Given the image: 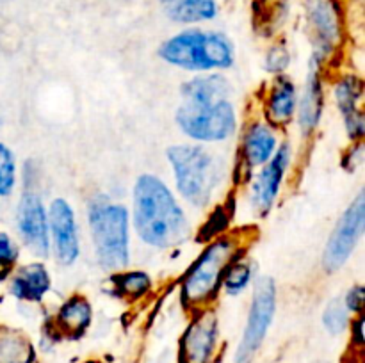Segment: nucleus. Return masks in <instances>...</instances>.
<instances>
[{"instance_id": "b1692460", "label": "nucleus", "mask_w": 365, "mask_h": 363, "mask_svg": "<svg viewBox=\"0 0 365 363\" xmlns=\"http://www.w3.org/2000/svg\"><path fill=\"white\" fill-rule=\"evenodd\" d=\"M114 294L127 301H138L148 294L153 287V280L146 270L125 269L113 274Z\"/></svg>"}, {"instance_id": "9d476101", "label": "nucleus", "mask_w": 365, "mask_h": 363, "mask_svg": "<svg viewBox=\"0 0 365 363\" xmlns=\"http://www.w3.org/2000/svg\"><path fill=\"white\" fill-rule=\"evenodd\" d=\"M365 231V194L360 191L353 198L348 209L342 212L339 221L335 223L327 246H324L323 263L327 273H337L349 262L355 253L356 246L362 241Z\"/></svg>"}, {"instance_id": "aec40b11", "label": "nucleus", "mask_w": 365, "mask_h": 363, "mask_svg": "<svg viewBox=\"0 0 365 363\" xmlns=\"http://www.w3.org/2000/svg\"><path fill=\"white\" fill-rule=\"evenodd\" d=\"M163 13L180 25L210 21L220 13L217 0H159Z\"/></svg>"}, {"instance_id": "9b49d317", "label": "nucleus", "mask_w": 365, "mask_h": 363, "mask_svg": "<svg viewBox=\"0 0 365 363\" xmlns=\"http://www.w3.org/2000/svg\"><path fill=\"white\" fill-rule=\"evenodd\" d=\"M292 162V146L291 142L284 141L278 146L277 153L271 157L269 162L264 164L246 182L248 185V205L255 216L264 217L271 212V209L277 203L280 196L282 185H284L285 177L291 169Z\"/></svg>"}, {"instance_id": "7ed1b4c3", "label": "nucleus", "mask_w": 365, "mask_h": 363, "mask_svg": "<svg viewBox=\"0 0 365 363\" xmlns=\"http://www.w3.org/2000/svg\"><path fill=\"white\" fill-rule=\"evenodd\" d=\"M175 180V194L189 206L207 210L217 201L230 178L225 159L205 144L178 142L166 149Z\"/></svg>"}, {"instance_id": "dca6fc26", "label": "nucleus", "mask_w": 365, "mask_h": 363, "mask_svg": "<svg viewBox=\"0 0 365 363\" xmlns=\"http://www.w3.org/2000/svg\"><path fill=\"white\" fill-rule=\"evenodd\" d=\"M331 96L344 121V130L349 142L364 141L365 114H364V82L355 73H344L335 78L331 85Z\"/></svg>"}, {"instance_id": "6ab92c4d", "label": "nucleus", "mask_w": 365, "mask_h": 363, "mask_svg": "<svg viewBox=\"0 0 365 363\" xmlns=\"http://www.w3.org/2000/svg\"><path fill=\"white\" fill-rule=\"evenodd\" d=\"M52 290V276L43 262H31L11 270L9 294L21 302H41Z\"/></svg>"}, {"instance_id": "f8f14e48", "label": "nucleus", "mask_w": 365, "mask_h": 363, "mask_svg": "<svg viewBox=\"0 0 365 363\" xmlns=\"http://www.w3.org/2000/svg\"><path fill=\"white\" fill-rule=\"evenodd\" d=\"M220 319L212 306L196 310L178 344V363H214L220 354Z\"/></svg>"}, {"instance_id": "4be33fe9", "label": "nucleus", "mask_w": 365, "mask_h": 363, "mask_svg": "<svg viewBox=\"0 0 365 363\" xmlns=\"http://www.w3.org/2000/svg\"><path fill=\"white\" fill-rule=\"evenodd\" d=\"M289 16V0H255L253 20L262 36H273L284 27Z\"/></svg>"}, {"instance_id": "5701e85b", "label": "nucleus", "mask_w": 365, "mask_h": 363, "mask_svg": "<svg viewBox=\"0 0 365 363\" xmlns=\"http://www.w3.org/2000/svg\"><path fill=\"white\" fill-rule=\"evenodd\" d=\"M253 280H255V263L246 253H242L225 270L221 292H225L230 298H237L242 292L248 290Z\"/></svg>"}, {"instance_id": "1a4fd4ad", "label": "nucleus", "mask_w": 365, "mask_h": 363, "mask_svg": "<svg viewBox=\"0 0 365 363\" xmlns=\"http://www.w3.org/2000/svg\"><path fill=\"white\" fill-rule=\"evenodd\" d=\"M277 283L273 278L262 276L255 281L252 302H250L248 315L242 327L241 340L234 352L232 363H255L271 326L277 315Z\"/></svg>"}, {"instance_id": "c756f323", "label": "nucleus", "mask_w": 365, "mask_h": 363, "mask_svg": "<svg viewBox=\"0 0 365 363\" xmlns=\"http://www.w3.org/2000/svg\"><path fill=\"white\" fill-rule=\"evenodd\" d=\"M365 148L364 141L351 142L349 148L346 149L344 157H342V166H344L346 171H356L359 167H362L364 159H365Z\"/></svg>"}, {"instance_id": "412c9836", "label": "nucleus", "mask_w": 365, "mask_h": 363, "mask_svg": "<svg viewBox=\"0 0 365 363\" xmlns=\"http://www.w3.org/2000/svg\"><path fill=\"white\" fill-rule=\"evenodd\" d=\"M0 363H39L38 349L27 335L0 327Z\"/></svg>"}, {"instance_id": "2eb2a0df", "label": "nucleus", "mask_w": 365, "mask_h": 363, "mask_svg": "<svg viewBox=\"0 0 365 363\" xmlns=\"http://www.w3.org/2000/svg\"><path fill=\"white\" fill-rule=\"evenodd\" d=\"M324 70L327 66L323 63L310 57L305 82H303L302 91H298V109H296L298 128L303 139L312 137L323 120L324 102H327Z\"/></svg>"}, {"instance_id": "bb28decb", "label": "nucleus", "mask_w": 365, "mask_h": 363, "mask_svg": "<svg viewBox=\"0 0 365 363\" xmlns=\"http://www.w3.org/2000/svg\"><path fill=\"white\" fill-rule=\"evenodd\" d=\"M291 50H289L287 43L277 41L267 48L266 59H264V70L269 71L271 75H285L287 68L291 66Z\"/></svg>"}, {"instance_id": "39448f33", "label": "nucleus", "mask_w": 365, "mask_h": 363, "mask_svg": "<svg viewBox=\"0 0 365 363\" xmlns=\"http://www.w3.org/2000/svg\"><path fill=\"white\" fill-rule=\"evenodd\" d=\"M157 53L170 66L195 75L230 70L235 63V46L227 34L198 27L170 36Z\"/></svg>"}, {"instance_id": "c85d7f7f", "label": "nucleus", "mask_w": 365, "mask_h": 363, "mask_svg": "<svg viewBox=\"0 0 365 363\" xmlns=\"http://www.w3.org/2000/svg\"><path fill=\"white\" fill-rule=\"evenodd\" d=\"M342 301H344L346 308H348V312L351 313L353 317L362 315L364 305H365V288H364V285L356 283V285H353V287H349L348 290H346V294L342 295Z\"/></svg>"}, {"instance_id": "0eeeda50", "label": "nucleus", "mask_w": 365, "mask_h": 363, "mask_svg": "<svg viewBox=\"0 0 365 363\" xmlns=\"http://www.w3.org/2000/svg\"><path fill=\"white\" fill-rule=\"evenodd\" d=\"M38 184V169L27 160L24 167V187L14 210V228L25 249L38 258H46L50 255L48 209Z\"/></svg>"}, {"instance_id": "a211bd4d", "label": "nucleus", "mask_w": 365, "mask_h": 363, "mask_svg": "<svg viewBox=\"0 0 365 363\" xmlns=\"http://www.w3.org/2000/svg\"><path fill=\"white\" fill-rule=\"evenodd\" d=\"M93 324V306L82 294H73L61 302L53 315L52 330L61 340H81Z\"/></svg>"}, {"instance_id": "a878e982", "label": "nucleus", "mask_w": 365, "mask_h": 363, "mask_svg": "<svg viewBox=\"0 0 365 363\" xmlns=\"http://www.w3.org/2000/svg\"><path fill=\"white\" fill-rule=\"evenodd\" d=\"M351 319L353 315L348 312L341 295V298H334L328 302L323 312V317H321V322H323V327L327 330L328 335L339 337V335L348 331Z\"/></svg>"}, {"instance_id": "f257e3e1", "label": "nucleus", "mask_w": 365, "mask_h": 363, "mask_svg": "<svg viewBox=\"0 0 365 363\" xmlns=\"http://www.w3.org/2000/svg\"><path fill=\"white\" fill-rule=\"evenodd\" d=\"M175 123L196 144H220L234 137L239 116L228 78L217 71L195 75L185 80L180 85Z\"/></svg>"}, {"instance_id": "f03ea898", "label": "nucleus", "mask_w": 365, "mask_h": 363, "mask_svg": "<svg viewBox=\"0 0 365 363\" xmlns=\"http://www.w3.org/2000/svg\"><path fill=\"white\" fill-rule=\"evenodd\" d=\"M130 224L139 241L153 249L178 248L192 235V224L178 196L153 173L135 178Z\"/></svg>"}, {"instance_id": "ddd939ff", "label": "nucleus", "mask_w": 365, "mask_h": 363, "mask_svg": "<svg viewBox=\"0 0 365 363\" xmlns=\"http://www.w3.org/2000/svg\"><path fill=\"white\" fill-rule=\"evenodd\" d=\"M46 209H48L50 251H53V256L61 265L71 267L81 258L82 251L77 214L71 203L61 196L53 198Z\"/></svg>"}, {"instance_id": "423d86ee", "label": "nucleus", "mask_w": 365, "mask_h": 363, "mask_svg": "<svg viewBox=\"0 0 365 363\" xmlns=\"http://www.w3.org/2000/svg\"><path fill=\"white\" fill-rule=\"evenodd\" d=\"M246 253L242 238L235 233H220L207 242L180 280V298L192 312L212 306L221 294L227 267Z\"/></svg>"}, {"instance_id": "393cba45", "label": "nucleus", "mask_w": 365, "mask_h": 363, "mask_svg": "<svg viewBox=\"0 0 365 363\" xmlns=\"http://www.w3.org/2000/svg\"><path fill=\"white\" fill-rule=\"evenodd\" d=\"M18 185V164L14 152L0 141V199H7L14 194Z\"/></svg>"}, {"instance_id": "4468645a", "label": "nucleus", "mask_w": 365, "mask_h": 363, "mask_svg": "<svg viewBox=\"0 0 365 363\" xmlns=\"http://www.w3.org/2000/svg\"><path fill=\"white\" fill-rule=\"evenodd\" d=\"M278 146H280L278 128L267 123L264 117L250 120L242 127L237 160V174H242V178H245L242 184L250 180L253 171L269 162L271 157L277 153Z\"/></svg>"}, {"instance_id": "7c9ffc66", "label": "nucleus", "mask_w": 365, "mask_h": 363, "mask_svg": "<svg viewBox=\"0 0 365 363\" xmlns=\"http://www.w3.org/2000/svg\"><path fill=\"white\" fill-rule=\"evenodd\" d=\"M349 337H351V340H349V345L353 347V351L356 352V354L362 356V351H364V345H365V333H364V313L362 315H355L351 319V322H349Z\"/></svg>"}, {"instance_id": "2f4dec72", "label": "nucleus", "mask_w": 365, "mask_h": 363, "mask_svg": "<svg viewBox=\"0 0 365 363\" xmlns=\"http://www.w3.org/2000/svg\"><path fill=\"white\" fill-rule=\"evenodd\" d=\"M0 127H2V117H0Z\"/></svg>"}, {"instance_id": "f3484780", "label": "nucleus", "mask_w": 365, "mask_h": 363, "mask_svg": "<svg viewBox=\"0 0 365 363\" xmlns=\"http://www.w3.org/2000/svg\"><path fill=\"white\" fill-rule=\"evenodd\" d=\"M298 109V88L287 75H277L266 89L262 117L274 128H285L294 121Z\"/></svg>"}, {"instance_id": "20e7f679", "label": "nucleus", "mask_w": 365, "mask_h": 363, "mask_svg": "<svg viewBox=\"0 0 365 363\" xmlns=\"http://www.w3.org/2000/svg\"><path fill=\"white\" fill-rule=\"evenodd\" d=\"M88 228L98 265L114 274L130 265V212L123 203L98 192L88 201Z\"/></svg>"}, {"instance_id": "cd10ccee", "label": "nucleus", "mask_w": 365, "mask_h": 363, "mask_svg": "<svg viewBox=\"0 0 365 363\" xmlns=\"http://www.w3.org/2000/svg\"><path fill=\"white\" fill-rule=\"evenodd\" d=\"M20 258V248L9 233L0 230V280L9 276Z\"/></svg>"}, {"instance_id": "6e6552de", "label": "nucleus", "mask_w": 365, "mask_h": 363, "mask_svg": "<svg viewBox=\"0 0 365 363\" xmlns=\"http://www.w3.org/2000/svg\"><path fill=\"white\" fill-rule=\"evenodd\" d=\"M305 31L312 59L324 66L341 52L346 39V11L341 0H305Z\"/></svg>"}]
</instances>
